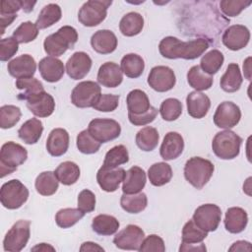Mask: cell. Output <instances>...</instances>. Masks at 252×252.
I'll use <instances>...</instances> for the list:
<instances>
[{
	"label": "cell",
	"mask_w": 252,
	"mask_h": 252,
	"mask_svg": "<svg viewBox=\"0 0 252 252\" xmlns=\"http://www.w3.org/2000/svg\"><path fill=\"white\" fill-rule=\"evenodd\" d=\"M119 104V95L111 94H100L95 103L94 104V108L95 110L101 111V112H111L114 111Z\"/></svg>",
	"instance_id": "obj_51"
},
{
	"label": "cell",
	"mask_w": 252,
	"mask_h": 252,
	"mask_svg": "<svg viewBox=\"0 0 252 252\" xmlns=\"http://www.w3.org/2000/svg\"><path fill=\"white\" fill-rule=\"evenodd\" d=\"M22 9V0H4L1 2L0 16H17Z\"/></svg>",
	"instance_id": "obj_56"
},
{
	"label": "cell",
	"mask_w": 252,
	"mask_h": 252,
	"mask_svg": "<svg viewBox=\"0 0 252 252\" xmlns=\"http://www.w3.org/2000/svg\"><path fill=\"white\" fill-rule=\"evenodd\" d=\"M34 186L38 194L42 196H51L57 191L59 180L53 171H43L37 175Z\"/></svg>",
	"instance_id": "obj_37"
},
{
	"label": "cell",
	"mask_w": 252,
	"mask_h": 252,
	"mask_svg": "<svg viewBox=\"0 0 252 252\" xmlns=\"http://www.w3.org/2000/svg\"><path fill=\"white\" fill-rule=\"evenodd\" d=\"M148 84L156 92H168L176 84L174 71L167 66H155L149 73Z\"/></svg>",
	"instance_id": "obj_13"
},
{
	"label": "cell",
	"mask_w": 252,
	"mask_h": 252,
	"mask_svg": "<svg viewBox=\"0 0 252 252\" xmlns=\"http://www.w3.org/2000/svg\"><path fill=\"white\" fill-rule=\"evenodd\" d=\"M141 252H164L165 251V245L163 242V239L157 235V234H151L144 238L142 245L139 249Z\"/></svg>",
	"instance_id": "obj_53"
},
{
	"label": "cell",
	"mask_w": 252,
	"mask_h": 252,
	"mask_svg": "<svg viewBox=\"0 0 252 252\" xmlns=\"http://www.w3.org/2000/svg\"><path fill=\"white\" fill-rule=\"evenodd\" d=\"M187 82L189 86L198 92L209 90L214 83V78L205 73L199 65L192 66L187 72Z\"/></svg>",
	"instance_id": "obj_34"
},
{
	"label": "cell",
	"mask_w": 252,
	"mask_h": 252,
	"mask_svg": "<svg viewBox=\"0 0 252 252\" xmlns=\"http://www.w3.org/2000/svg\"><path fill=\"white\" fill-rule=\"evenodd\" d=\"M250 61H251V57H247L245 59V61L243 62V73H244L245 78L248 81L251 80V64H250Z\"/></svg>",
	"instance_id": "obj_60"
},
{
	"label": "cell",
	"mask_w": 252,
	"mask_h": 252,
	"mask_svg": "<svg viewBox=\"0 0 252 252\" xmlns=\"http://www.w3.org/2000/svg\"><path fill=\"white\" fill-rule=\"evenodd\" d=\"M192 220L201 229L215 231L221 220V210L216 204H203L195 210Z\"/></svg>",
	"instance_id": "obj_10"
},
{
	"label": "cell",
	"mask_w": 252,
	"mask_h": 252,
	"mask_svg": "<svg viewBox=\"0 0 252 252\" xmlns=\"http://www.w3.org/2000/svg\"><path fill=\"white\" fill-rule=\"evenodd\" d=\"M31 236V221L20 220L16 221L3 239V248L9 252L23 250Z\"/></svg>",
	"instance_id": "obj_8"
},
{
	"label": "cell",
	"mask_w": 252,
	"mask_h": 252,
	"mask_svg": "<svg viewBox=\"0 0 252 252\" xmlns=\"http://www.w3.org/2000/svg\"><path fill=\"white\" fill-rule=\"evenodd\" d=\"M159 135L156 128L146 126L138 131L136 134V144L144 152H151L155 150L158 144Z\"/></svg>",
	"instance_id": "obj_39"
},
{
	"label": "cell",
	"mask_w": 252,
	"mask_h": 252,
	"mask_svg": "<svg viewBox=\"0 0 252 252\" xmlns=\"http://www.w3.org/2000/svg\"><path fill=\"white\" fill-rule=\"evenodd\" d=\"M43 132L42 122L37 118L27 120L18 130L19 138L28 145H33L38 142Z\"/></svg>",
	"instance_id": "obj_29"
},
{
	"label": "cell",
	"mask_w": 252,
	"mask_h": 252,
	"mask_svg": "<svg viewBox=\"0 0 252 252\" xmlns=\"http://www.w3.org/2000/svg\"><path fill=\"white\" fill-rule=\"evenodd\" d=\"M97 82L106 88H116L123 81V72L114 62L103 63L97 72Z\"/></svg>",
	"instance_id": "obj_23"
},
{
	"label": "cell",
	"mask_w": 252,
	"mask_h": 252,
	"mask_svg": "<svg viewBox=\"0 0 252 252\" xmlns=\"http://www.w3.org/2000/svg\"><path fill=\"white\" fill-rule=\"evenodd\" d=\"M36 4V2L34 1V2H32V1H28V0H22V9L25 11V12H27V13H29V12H31L32 10V8H33V6Z\"/></svg>",
	"instance_id": "obj_62"
},
{
	"label": "cell",
	"mask_w": 252,
	"mask_h": 252,
	"mask_svg": "<svg viewBox=\"0 0 252 252\" xmlns=\"http://www.w3.org/2000/svg\"><path fill=\"white\" fill-rule=\"evenodd\" d=\"M229 251H251V243L244 240H238L232 244Z\"/></svg>",
	"instance_id": "obj_57"
},
{
	"label": "cell",
	"mask_w": 252,
	"mask_h": 252,
	"mask_svg": "<svg viewBox=\"0 0 252 252\" xmlns=\"http://www.w3.org/2000/svg\"><path fill=\"white\" fill-rule=\"evenodd\" d=\"M250 40V32L243 25H232L228 27L222 36L221 41L225 47L236 51L244 48Z\"/></svg>",
	"instance_id": "obj_15"
},
{
	"label": "cell",
	"mask_w": 252,
	"mask_h": 252,
	"mask_svg": "<svg viewBox=\"0 0 252 252\" xmlns=\"http://www.w3.org/2000/svg\"><path fill=\"white\" fill-rule=\"evenodd\" d=\"M251 3L250 0H222L220 2V9L226 17H236Z\"/></svg>",
	"instance_id": "obj_50"
},
{
	"label": "cell",
	"mask_w": 252,
	"mask_h": 252,
	"mask_svg": "<svg viewBox=\"0 0 252 252\" xmlns=\"http://www.w3.org/2000/svg\"><path fill=\"white\" fill-rule=\"evenodd\" d=\"M29 198V189L18 179L5 182L0 190V201L4 208L16 210L21 208Z\"/></svg>",
	"instance_id": "obj_6"
},
{
	"label": "cell",
	"mask_w": 252,
	"mask_h": 252,
	"mask_svg": "<svg viewBox=\"0 0 252 252\" xmlns=\"http://www.w3.org/2000/svg\"><path fill=\"white\" fill-rule=\"evenodd\" d=\"M7 70L9 74L18 79L32 78L36 71V62L30 54H23L12 59L8 65Z\"/></svg>",
	"instance_id": "obj_17"
},
{
	"label": "cell",
	"mask_w": 252,
	"mask_h": 252,
	"mask_svg": "<svg viewBox=\"0 0 252 252\" xmlns=\"http://www.w3.org/2000/svg\"><path fill=\"white\" fill-rule=\"evenodd\" d=\"M85 213L80 209L65 208L61 209L56 213L55 221L61 228H69L76 224L80 220L83 219Z\"/></svg>",
	"instance_id": "obj_45"
},
{
	"label": "cell",
	"mask_w": 252,
	"mask_h": 252,
	"mask_svg": "<svg viewBox=\"0 0 252 252\" xmlns=\"http://www.w3.org/2000/svg\"><path fill=\"white\" fill-rule=\"evenodd\" d=\"M28 158L27 150L13 141L3 144L0 151V176L4 178L17 170Z\"/></svg>",
	"instance_id": "obj_5"
},
{
	"label": "cell",
	"mask_w": 252,
	"mask_h": 252,
	"mask_svg": "<svg viewBox=\"0 0 252 252\" xmlns=\"http://www.w3.org/2000/svg\"><path fill=\"white\" fill-rule=\"evenodd\" d=\"M69 134L63 128L53 129L46 140V150L52 157L63 156L69 148Z\"/></svg>",
	"instance_id": "obj_26"
},
{
	"label": "cell",
	"mask_w": 252,
	"mask_h": 252,
	"mask_svg": "<svg viewBox=\"0 0 252 252\" xmlns=\"http://www.w3.org/2000/svg\"><path fill=\"white\" fill-rule=\"evenodd\" d=\"M16 88L20 91H23V93L19 94L18 98L25 99V100H27L28 98H30L34 94L45 92L41 82H39L35 78L18 79L16 81Z\"/></svg>",
	"instance_id": "obj_42"
},
{
	"label": "cell",
	"mask_w": 252,
	"mask_h": 252,
	"mask_svg": "<svg viewBox=\"0 0 252 252\" xmlns=\"http://www.w3.org/2000/svg\"><path fill=\"white\" fill-rule=\"evenodd\" d=\"M38 35V28L35 24L27 21L22 23L13 32V37L19 43H28L36 38Z\"/></svg>",
	"instance_id": "obj_49"
},
{
	"label": "cell",
	"mask_w": 252,
	"mask_h": 252,
	"mask_svg": "<svg viewBox=\"0 0 252 252\" xmlns=\"http://www.w3.org/2000/svg\"><path fill=\"white\" fill-rule=\"evenodd\" d=\"M100 94L101 89L97 83L93 81H83L73 89L71 93V101L79 108L93 107Z\"/></svg>",
	"instance_id": "obj_9"
},
{
	"label": "cell",
	"mask_w": 252,
	"mask_h": 252,
	"mask_svg": "<svg viewBox=\"0 0 252 252\" xmlns=\"http://www.w3.org/2000/svg\"><path fill=\"white\" fill-rule=\"evenodd\" d=\"M19 49V42L13 36H8L0 40V60L8 61Z\"/></svg>",
	"instance_id": "obj_52"
},
{
	"label": "cell",
	"mask_w": 252,
	"mask_h": 252,
	"mask_svg": "<svg viewBox=\"0 0 252 252\" xmlns=\"http://www.w3.org/2000/svg\"><path fill=\"white\" fill-rule=\"evenodd\" d=\"M208 236V232L201 229L193 220H189L182 228V244H199Z\"/></svg>",
	"instance_id": "obj_44"
},
{
	"label": "cell",
	"mask_w": 252,
	"mask_h": 252,
	"mask_svg": "<svg viewBox=\"0 0 252 252\" xmlns=\"http://www.w3.org/2000/svg\"><path fill=\"white\" fill-rule=\"evenodd\" d=\"M248 223V215L240 207H231L227 209L224 217V227L230 233L242 232Z\"/></svg>",
	"instance_id": "obj_27"
},
{
	"label": "cell",
	"mask_w": 252,
	"mask_h": 252,
	"mask_svg": "<svg viewBox=\"0 0 252 252\" xmlns=\"http://www.w3.org/2000/svg\"><path fill=\"white\" fill-rule=\"evenodd\" d=\"M77 148L78 150L86 155H92L96 153L99 148L101 143L98 142L96 139H94L91 133L87 130L81 131L78 136H77Z\"/></svg>",
	"instance_id": "obj_48"
},
{
	"label": "cell",
	"mask_w": 252,
	"mask_h": 252,
	"mask_svg": "<svg viewBox=\"0 0 252 252\" xmlns=\"http://www.w3.org/2000/svg\"><path fill=\"white\" fill-rule=\"evenodd\" d=\"M38 70L42 79L48 83H56L60 81L65 73L63 62L52 56L42 58L38 63Z\"/></svg>",
	"instance_id": "obj_21"
},
{
	"label": "cell",
	"mask_w": 252,
	"mask_h": 252,
	"mask_svg": "<svg viewBox=\"0 0 252 252\" xmlns=\"http://www.w3.org/2000/svg\"><path fill=\"white\" fill-rule=\"evenodd\" d=\"M78 41V32L71 26H63L56 32L48 35L43 41V48L47 55L58 57L68 49L74 48Z\"/></svg>",
	"instance_id": "obj_2"
},
{
	"label": "cell",
	"mask_w": 252,
	"mask_h": 252,
	"mask_svg": "<svg viewBox=\"0 0 252 252\" xmlns=\"http://www.w3.org/2000/svg\"><path fill=\"white\" fill-rule=\"evenodd\" d=\"M206 246L201 242L199 244H182L180 245L179 251H206Z\"/></svg>",
	"instance_id": "obj_58"
},
{
	"label": "cell",
	"mask_w": 252,
	"mask_h": 252,
	"mask_svg": "<svg viewBox=\"0 0 252 252\" xmlns=\"http://www.w3.org/2000/svg\"><path fill=\"white\" fill-rule=\"evenodd\" d=\"M80 251H82V252L83 251H104V249L94 242L87 241L81 245Z\"/></svg>",
	"instance_id": "obj_59"
},
{
	"label": "cell",
	"mask_w": 252,
	"mask_h": 252,
	"mask_svg": "<svg viewBox=\"0 0 252 252\" xmlns=\"http://www.w3.org/2000/svg\"><path fill=\"white\" fill-rule=\"evenodd\" d=\"M129 161V153L125 146L118 145L111 148L104 157L103 166L108 168H116L121 164Z\"/></svg>",
	"instance_id": "obj_43"
},
{
	"label": "cell",
	"mask_w": 252,
	"mask_h": 252,
	"mask_svg": "<svg viewBox=\"0 0 252 252\" xmlns=\"http://www.w3.org/2000/svg\"><path fill=\"white\" fill-rule=\"evenodd\" d=\"M223 61V54L218 49H212L201 58L200 68L208 75L213 76L220 71Z\"/></svg>",
	"instance_id": "obj_41"
},
{
	"label": "cell",
	"mask_w": 252,
	"mask_h": 252,
	"mask_svg": "<svg viewBox=\"0 0 252 252\" xmlns=\"http://www.w3.org/2000/svg\"><path fill=\"white\" fill-rule=\"evenodd\" d=\"M91 135L100 143H107L115 140L121 133L120 124L109 118H94L88 126Z\"/></svg>",
	"instance_id": "obj_11"
},
{
	"label": "cell",
	"mask_w": 252,
	"mask_h": 252,
	"mask_svg": "<svg viewBox=\"0 0 252 252\" xmlns=\"http://www.w3.org/2000/svg\"><path fill=\"white\" fill-rule=\"evenodd\" d=\"M184 150V140L181 134L177 132H168L165 134L160 146L159 154L164 160L177 158Z\"/></svg>",
	"instance_id": "obj_20"
},
{
	"label": "cell",
	"mask_w": 252,
	"mask_h": 252,
	"mask_svg": "<svg viewBox=\"0 0 252 252\" xmlns=\"http://www.w3.org/2000/svg\"><path fill=\"white\" fill-rule=\"evenodd\" d=\"M147 182L146 172L140 166H132L126 173L122 184V191L125 194H137L144 189Z\"/></svg>",
	"instance_id": "obj_25"
},
{
	"label": "cell",
	"mask_w": 252,
	"mask_h": 252,
	"mask_svg": "<svg viewBox=\"0 0 252 252\" xmlns=\"http://www.w3.org/2000/svg\"><path fill=\"white\" fill-rule=\"evenodd\" d=\"M118 220L110 215H98L94 218L92 222L93 230L99 235H112L117 232L119 228Z\"/></svg>",
	"instance_id": "obj_35"
},
{
	"label": "cell",
	"mask_w": 252,
	"mask_h": 252,
	"mask_svg": "<svg viewBox=\"0 0 252 252\" xmlns=\"http://www.w3.org/2000/svg\"><path fill=\"white\" fill-rule=\"evenodd\" d=\"M32 251H55V248L52 247L51 245L49 244H46V243H40V244H37L35 245L34 247L32 248Z\"/></svg>",
	"instance_id": "obj_61"
},
{
	"label": "cell",
	"mask_w": 252,
	"mask_h": 252,
	"mask_svg": "<svg viewBox=\"0 0 252 252\" xmlns=\"http://www.w3.org/2000/svg\"><path fill=\"white\" fill-rule=\"evenodd\" d=\"M158 112V110L156 107L151 106V108L146 113L141 115H133L128 113V119L135 126H144L152 123L156 119Z\"/></svg>",
	"instance_id": "obj_55"
},
{
	"label": "cell",
	"mask_w": 252,
	"mask_h": 252,
	"mask_svg": "<svg viewBox=\"0 0 252 252\" xmlns=\"http://www.w3.org/2000/svg\"><path fill=\"white\" fill-rule=\"evenodd\" d=\"M242 81L243 79L239 66L236 63H230L224 74L221 76L220 85L222 91L226 93H235L240 89Z\"/></svg>",
	"instance_id": "obj_30"
},
{
	"label": "cell",
	"mask_w": 252,
	"mask_h": 252,
	"mask_svg": "<svg viewBox=\"0 0 252 252\" xmlns=\"http://www.w3.org/2000/svg\"><path fill=\"white\" fill-rule=\"evenodd\" d=\"M21 109L16 105H3L0 107V127L9 129L14 127L21 119Z\"/></svg>",
	"instance_id": "obj_47"
},
{
	"label": "cell",
	"mask_w": 252,
	"mask_h": 252,
	"mask_svg": "<svg viewBox=\"0 0 252 252\" xmlns=\"http://www.w3.org/2000/svg\"><path fill=\"white\" fill-rule=\"evenodd\" d=\"M27 107L37 117H48L55 109V101L51 94L46 92H42L28 98Z\"/></svg>",
	"instance_id": "obj_19"
},
{
	"label": "cell",
	"mask_w": 252,
	"mask_h": 252,
	"mask_svg": "<svg viewBox=\"0 0 252 252\" xmlns=\"http://www.w3.org/2000/svg\"><path fill=\"white\" fill-rule=\"evenodd\" d=\"M209 48V42L204 37L182 41L175 36H166L158 44V51L167 59L193 60L200 57Z\"/></svg>",
	"instance_id": "obj_1"
},
{
	"label": "cell",
	"mask_w": 252,
	"mask_h": 252,
	"mask_svg": "<svg viewBox=\"0 0 252 252\" xmlns=\"http://www.w3.org/2000/svg\"><path fill=\"white\" fill-rule=\"evenodd\" d=\"M61 17L62 11L60 6L54 3H50L45 5L41 9L34 24L36 25L38 30L47 29L56 24L58 21H60Z\"/></svg>",
	"instance_id": "obj_36"
},
{
	"label": "cell",
	"mask_w": 252,
	"mask_h": 252,
	"mask_svg": "<svg viewBox=\"0 0 252 252\" xmlns=\"http://www.w3.org/2000/svg\"><path fill=\"white\" fill-rule=\"evenodd\" d=\"M95 208V195L89 189L82 190L78 195V209L85 214L91 213Z\"/></svg>",
	"instance_id": "obj_54"
},
{
	"label": "cell",
	"mask_w": 252,
	"mask_h": 252,
	"mask_svg": "<svg viewBox=\"0 0 252 252\" xmlns=\"http://www.w3.org/2000/svg\"><path fill=\"white\" fill-rule=\"evenodd\" d=\"M241 118V110L237 104L232 101H223L220 103L214 114V123L217 127L230 129L236 126Z\"/></svg>",
	"instance_id": "obj_12"
},
{
	"label": "cell",
	"mask_w": 252,
	"mask_h": 252,
	"mask_svg": "<svg viewBox=\"0 0 252 252\" xmlns=\"http://www.w3.org/2000/svg\"><path fill=\"white\" fill-rule=\"evenodd\" d=\"M117 37L109 30H99L91 37L93 49L99 54H110L117 47Z\"/></svg>",
	"instance_id": "obj_24"
},
{
	"label": "cell",
	"mask_w": 252,
	"mask_h": 252,
	"mask_svg": "<svg viewBox=\"0 0 252 252\" xmlns=\"http://www.w3.org/2000/svg\"><path fill=\"white\" fill-rule=\"evenodd\" d=\"M128 113L133 115H141L151 108L150 99L147 94L139 89L131 91L126 97Z\"/></svg>",
	"instance_id": "obj_28"
},
{
	"label": "cell",
	"mask_w": 252,
	"mask_h": 252,
	"mask_svg": "<svg viewBox=\"0 0 252 252\" xmlns=\"http://www.w3.org/2000/svg\"><path fill=\"white\" fill-rule=\"evenodd\" d=\"M172 168L166 162H156L148 169V177L152 185L159 187L168 183L172 178Z\"/></svg>",
	"instance_id": "obj_32"
},
{
	"label": "cell",
	"mask_w": 252,
	"mask_h": 252,
	"mask_svg": "<svg viewBox=\"0 0 252 252\" xmlns=\"http://www.w3.org/2000/svg\"><path fill=\"white\" fill-rule=\"evenodd\" d=\"M215 170L213 162L209 159L193 157L184 166L185 179L196 189H202L211 179Z\"/></svg>",
	"instance_id": "obj_3"
},
{
	"label": "cell",
	"mask_w": 252,
	"mask_h": 252,
	"mask_svg": "<svg viewBox=\"0 0 252 252\" xmlns=\"http://www.w3.org/2000/svg\"><path fill=\"white\" fill-rule=\"evenodd\" d=\"M188 114L196 119L205 117L211 107V99L201 92L194 91L188 94L186 97Z\"/></svg>",
	"instance_id": "obj_22"
},
{
	"label": "cell",
	"mask_w": 252,
	"mask_h": 252,
	"mask_svg": "<svg viewBox=\"0 0 252 252\" xmlns=\"http://www.w3.org/2000/svg\"><path fill=\"white\" fill-rule=\"evenodd\" d=\"M120 205L125 212L129 214H138L146 209L148 205V198L143 192L137 194L123 193L120 199Z\"/></svg>",
	"instance_id": "obj_38"
},
{
	"label": "cell",
	"mask_w": 252,
	"mask_h": 252,
	"mask_svg": "<svg viewBox=\"0 0 252 252\" xmlns=\"http://www.w3.org/2000/svg\"><path fill=\"white\" fill-rule=\"evenodd\" d=\"M120 68L128 78H139L145 69L144 59L136 53H128L124 55L120 62Z\"/></svg>",
	"instance_id": "obj_33"
},
{
	"label": "cell",
	"mask_w": 252,
	"mask_h": 252,
	"mask_svg": "<svg viewBox=\"0 0 252 252\" xmlns=\"http://www.w3.org/2000/svg\"><path fill=\"white\" fill-rule=\"evenodd\" d=\"M126 171L123 168H108L101 166L96 173V181L99 187L105 192H114L123 182Z\"/></svg>",
	"instance_id": "obj_18"
},
{
	"label": "cell",
	"mask_w": 252,
	"mask_h": 252,
	"mask_svg": "<svg viewBox=\"0 0 252 252\" xmlns=\"http://www.w3.org/2000/svg\"><path fill=\"white\" fill-rule=\"evenodd\" d=\"M92 64L93 62L89 54L83 51H77L67 60L66 72L71 79L81 80L89 74Z\"/></svg>",
	"instance_id": "obj_16"
},
{
	"label": "cell",
	"mask_w": 252,
	"mask_h": 252,
	"mask_svg": "<svg viewBox=\"0 0 252 252\" xmlns=\"http://www.w3.org/2000/svg\"><path fill=\"white\" fill-rule=\"evenodd\" d=\"M112 4L109 0H90L83 4L78 13L79 22L85 27H95L104 21L107 9Z\"/></svg>",
	"instance_id": "obj_7"
},
{
	"label": "cell",
	"mask_w": 252,
	"mask_h": 252,
	"mask_svg": "<svg viewBox=\"0 0 252 252\" xmlns=\"http://www.w3.org/2000/svg\"><path fill=\"white\" fill-rule=\"evenodd\" d=\"M144 28V18L140 13L129 12L122 17L119 23V30L125 36L139 34Z\"/></svg>",
	"instance_id": "obj_31"
},
{
	"label": "cell",
	"mask_w": 252,
	"mask_h": 252,
	"mask_svg": "<svg viewBox=\"0 0 252 252\" xmlns=\"http://www.w3.org/2000/svg\"><path fill=\"white\" fill-rule=\"evenodd\" d=\"M159 113L163 120L174 121L182 113V103L177 98H166L161 102L159 106Z\"/></svg>",
	"instance_id": "obj_46"
},
{
	"label": "cell",
	"mask_w": 252,
	"mask_h": 252,
	"mask_svg": "<svg viewBox=\"0 0 252 252\" xmlns=\"http://www.w3.org/2000/svg\"><path fill=\"white\" fill-rule=\"evenodd\" d=\"M144 238L145 232L140 226L128 224L114 236L113 243L117 248L122 250L139 251Z\"/></svg>",
	"instance_id": "obj_14"
},
{
	"label": "cell",
	"mask_w": 252,
	"mask_h": 252,
	"mask_svg": "<svg viewBox=\"0 0 252 252\" xmlns=\"http://www.w3.org/2000/svg\"><path fill=\"white\" fill-rule=\"evenodd\" d=\"M54 173L59 182L69 186L78 181L80 177V167L73 161H64L57 166Z\"/></svg>",
	"instance_id": "obj_40"
},
{
	"label": "cell",
	"mask_w": 252,
	"mask_h": 252,
	"mask_svg": "<svg viewBox=\"0 0 252 252\" xmlns=\"http://www.w3.org/2000/svg\"><path fill=\"white\" fill-rule=\"evenodd\" d=\"M242 139L235 132L223 130L218 132L212 141L214 154L221 159H233L240 153Z\"/></svg>",
	"instance_id": "obj_4"
}]
</instances>
